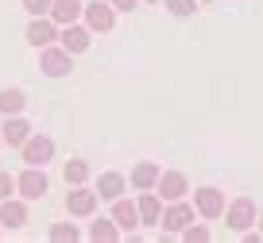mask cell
I'll list each match as a JSON object with an SVG mask.
<instances>
[{"mask_svg": "<svg viewBox=\"0 0 263 243\" xmlns=\"http://www.w3.org/2000/svg\"><path fill=\"white\" fill-rule=\"evenodd\" d=\"M39 70L47 73V77H66V73L74 70V54H70L66 47H43Z\"/></svg>", "mask_w": 263, "mask_h": 243, "instance_id": "1", "label": "cell"}, {"mask_svg": "<svg viewBox=\"0 0 263 243\" xmlns=\"http://www.w3.org/2000/svg\"><path fill=\"white\" fill-rule=\"evenodd\" d=\"M16 193L24 197V201H39L43 193H47V174H43V166H27L24 174L16 178Z\"/></svg>", "mask_w": 263, "mask_h": 243, "instance_id": "2", "label": "cell"}, {"mask_svg": "<svg viewBox=\"0 0 263 243\" xmlns=\"http://www.w3.org/2000/svg\"><path fill=\"white\" fill-rule=\"evenodd\" d=\"M85 27L89 31H112V24H116V8L108 4V0H93V4H85Z\"/></svg>", "mask_w": 263, "mask_h": 243, "instance_id": "3", "label": "cell"}, {"mask_svg": "<svg viewBox=\"0 0 263 243\" xmlns=\"http://www.w3.org/2000/svg\"><path fill=\"white\" fill-rule=\"evenodd\" d=\"M224 220H229V228H232V232H240V235H244L248 228L255 224V201H248V197H236V201L229 205V212H224Z\"/></svg>", "mask_w": 263, "mask_h": 243, "instance_id": "4", "label": "cell"}, {"mask_svg": "<svg viewBox=\"0 0 263 243\" xmlns=\"http://www.w3.org/2000/svg\"><path fill=\"white\" fill-rule=\"evenodd\" d=\"M20 151H24V162H27V166H47V162L54 158V139L31 135L24 147H20Z\"/></svg>", "mask_w": 263, "mask_h": 243, "instance_id": "5", "label": "cell"}, {"mask_svg": "<svg viewBox=\"0 0 263 243\" xmlns=\"http://www.w3.org/2000/svg\"><path fill=\"white\" fill-rule=\"evenodd\" d=\"M194 209L201 212L205 220H217V216H224V193H221V189H213V186L197 189V193H194Z\"/></svg>", "mask_w": 263, "mask_h": 243, "instance_id": "6", "label": "cell"}, {"mask_svg": "<svg viewBox=\"0 0 263 243\" xmlns=\"http://www.w3.org/2000/svg\"><path fill=\"white\" fill-rule=\"evenodd\" d=\"M66 212H70V216H93V212H97V193L85 189V186H74L66 193Z\"/></svg>", "mask_w": 263, "mask_h": 243, "instance_id": "7", "label": "cell"}, {"mask_svg": "<svg viewBox=\"0 0 263 243\" xmlns=\"http://www.w3.org/2000/svg\"><path fill=\"white\" fill-rule=\"evenodd\" d=\"M58 39V24L50 16H35L31 24H27V43H31V47H50V43Z\"/></svg>", "mask_w": 263, "mask_h": 243, "instance_id": "8", "label": "cell"}, {"mask_svg": "<svg viewBox=\"0 0 263 243\" xmlns=\"http://www.w3.org/2000/svg\"><path fill=\"white\" fill-rule=\"evenodd\" d=\"M159 224H163L166 235H171V232H182L186 224H194V209H190L186 201H171V209L159 216Z\"/></svg>", "mask_w": 263, "mask_h": 243, "instance_id": "9", "label": "cell"}, {"mask_svg": "<svg viewBox=\"0 0 263 243\" xmlns=\"http://www.w3.org/2000/svg\"><path fill=\"white\" fill-rule=\"evenodd\" d=\"M0 139L8 147H24L27 139H31V124L24 120V116H4V128H0Z\"/></svg>", "mask_w": 263, "mask_h": 243, "instance_id": "10", "label": "cell"}, {"mask_svg": "<svg viewBox=\"0 0 263 243\" xmlns=\"http://www.w3.org/2000/svg\"><path fill=\"white\" fill-rule=\"evenodd\" d=\"M82 12H85L82 0H50V12H47V16L54 19L58 27H66V24H78Z\"/></svg>", "mask_w": 263, "mask_h": 243, "instance_id": "11", "label": "cell"}, {"mask_svg": "<svg viewBox=\"0 0 263 243\" xmlns=\"http://www.w3.org/2000/svg\"><path fill=\"white\" fill-rule=\"evenodd\" d=\"M89 27H78V24H66L62 31H58V43H62L70 54H82V50H89Z\"/></svg>", "mask_w": 263, "mask_h": 243, "instance_id": "12", "label": "cell"}, {"mask_svg": "<svg viewBox=\"0 0 263 243\" xmlns=\"http://www.w3.org/2000/svg\"><path fill=\"white\" fill-rule=\"evenodd\" d=\"M0 224H4V228H24L27 224V201H24V197L0 201Z\"/></svg>", "mask_w": 263, "mask_h": 243, "instance_id": "13", "label": "cell"}, {"mask_svg": "<svg viewBox=\"0 0 263 243\" xmlns=\"http://www.w3.org/2000/svg\"><path fill=\"white\" fill-rule=\"evenodd\" d=\"M159 193L166 197V201H182V197H186V174H178V170H166V174H159Z\"/></svg>", "mask_w": 263, "mask_h": 243, "instance_id": "14", "label": "cell"}, {"mask_svg": "<svg viewBox=\"0 0 263 243\" xmlns=\"http://www.w3.org/2000/svg\"><path fill=\"white\" fill-rule=\"evenodd\" d=\"M112 220H116L120 232H136V224H140V209H136L132 201H120V197H116V201H112Z\"/></svg>", "mask_w": 263, "mask_h": 243, "instance_id": "15", "label": "cell"}, {"mask_svg": "<svg viewBox=\"0 0 263 243\" xmlns=\"http://www.w3.org/2000/svg\"><path fill=\"white\" fill-rule=\"evenodd\" d=\"M120 193H124V174L108 170V174L97 178V197H101V201H116Z\"/></svg>", "mask_w": 263, "mask_h": 243, "instance_id": "16", "label": "cell"}, {"mask_svg": "<svg viewBox=\"0 0 263 243\" xmlns=\"http://www.w3.org/2000/svg\"><path fill=\"white\" fill-rule=\"evenodd\" d=\"M27 108V93L24 89H0V112L4 116H20Z\"/></svg>", "mask_w": 263, "mask_h": 243, "instance_id": "17", "label": "cell"}, {"mask_svg": "<svg viewBox=\"0 0 263 243\" xmlns=\"http://www.w3.org/2000/svg\"><path fill=\"white\" fill-rule=\"evenodd\" d=\"M136 209H140V224H159V216H163V201H159V193H143Z\"/></svg>", "mask_w": 263, "mask_h": 243, "instance_id": "18", "label": "cell"}, {"mask_svg": "<svg viewBox=\"0 0 263 243\" xmlns=\"http://www.w3.org/2000/svg\"><path fill=\"white\" fill-rule=\"evenodd\" d=\"M159 174H163V170H159L155 162H140V166L132 170V186H136V189H151L159 181Z\"/></svg>", "mask_w": 263, "mask_h": 243, "instance_id": "19", "label": "cell"}, {"mask_svg": "<svg viewBox=\"0 0 263 243\" xmlns=\"http://www.w3.org/2000/svg\"><path fill=\"white\" fill-rule=\"evenodd\" d=\"M116 235H120V228H116L112 216H108V220H93V224H89V239H97V243H112Z\"/></svg>", "mask_w": 263, "mask_h": 243, "instance_id": "20", "label": "cell"}, {"mask_svg": "<svg viewBox=\"0 0 263 243\" xmlns=\"http://www.w3.org/2000/svg\"><path fill=\"white\" fill-rule=\"evenodd\" d=\"M66 186H85L89 181V162L85 158H74V162H66Z\"/></svg>", "mask_w": 263, "mask_h": 243, "instance_id": "21", "label": "cell"}, {"mask_svg": "<svg viewBox=\"0 0 263 243\" xmlns=\"http://www.w3.org/2000/svg\"><path fill=\"white\" fill-rule=\"evenodd\" d=\"M78 235H82V232H78L74 224H54V228H50V239H54V243H74Z\"/></svg>", "mask_w": 263, "mask_h": 243, "instance_id": "22", "label": "cell"}, {"mask_svg": "<svg viewBox=\"0 0 263 243\" xmlns=\"http://www.w3.org/2000/svg\"><path fill=\"white\" fill-rule=\"evenodd\" d=\"M182 239H186V243H205V239H209V228H194V224H186V228H182Z\"/></svg>", "mask_w": 263, "mask_h": 243, "instance_id": "23", "label": "cell"}, {"mask_svg": "<svg viewBox=\"0 0 263 243\" xmlns=\"http://www.w3.org/2000/svg\"><path fill=\"white\" fill-rule=\"evenodd\" d=\"M166 8H171L174 16H194V8H197V0H166Z\"/></svg>", "mask_w": 263, "mask_h": 243, "instance_id": "24", "label": "cell"}, {"mask_svg": "<svg viewBox=\"0 0 263 243\" xmlns=\"http://www.w3.org/2000/svg\"><path fill=\"white\" fill-rule=\"evenodd\" d=\"M8 197H16V178L8 170H0V201H8Z\"/></svg>", "mask_w": 263, "mask_h": 243, "instance_id": "25", "label": "cell"}, {"mask_svg": "<svg viewBox=\"0 0 263 243\" xmlns=\"http://www.w3.org/2000/svg\"><path fill=\"white\" fill-rule=\"evenodd\" d=\"M24 8L31 12V16H47V12H50V0H24Z\"/></svg>", "mask_w": 263, "mask_h": 243, "instance_id": "26", "label": "cell"}, {"mask_svg": "<svg viewBox=\"0 0 263 243\" xmlns=\"http://www.w3.org/2000/svg\"><path fill=\"white\" fill-rule=\"evenodd\" d=\"M108 4H112L116 12H132V8H136V4H140V0H108Z\"/></svg>", "mask_w": 263, "mask_h": 243, "instance_id": "27", "label": "cell"}, {"mask_svg": "<svg viewBox=\"0 0 263 243\" xmlns=\"http://www.w3.org/2000/svg\"><path fill=\"white\" fill-rule=\"evenodd\" d=\"M259 235H263V216H259Z\"/></svg>", "mask_w": 263, "mask_h": 243, "instance_id": "28", "label": "cell"}, {"mask_svg": "<svg viewBox=\"0 0 263 243\" xmlns=\"http://www.w3.org/2000/svg\"><path fill=\"white\" fill-rule=\"evenodd\" d=\"M201 4H213V0H201Z\"/></svg>", "mask_w": 263, "mask_h": 243, "instance_id": "29", "label": "cell"}, {"mask_svg": "<svg viewBox=\"0 0 263 243\" xmlns=\"http://www.w3.org/2000/svg\"><path fill=\"white\" fill-rule=\"evenodd\" d=\"M147 4H159V0H147Z\"/></svg>", "mask_w": 263, "mask_h": 243, "instance_id": "30", "label": "cell"}, {"mask_svg": "<svg viewBox=\"0 0 263 243\" xmlns=\"http://www.w3.org/2000/svg\"><path fill=\"white\" fill-rule=\"evenodd\" d=\"M0 232H4V224H0Z\"/></svg>", "mask_w": 263, "mask_h": 243, "instance_id": "31", "label": "cell"}, {"mask_svg": "<svg viewBox=\"0 0 263 243\" xmlns=\"http://www.w3.org/2000/svg\"><path fill=\"white\" fill-rule=\"evenodd\" d=\"M0 143H4V139H0Z\"/></svg>", "mask_w": 263, "mask_h": 243, "instance_id": "32", "label": "cell"}]
</instances>
